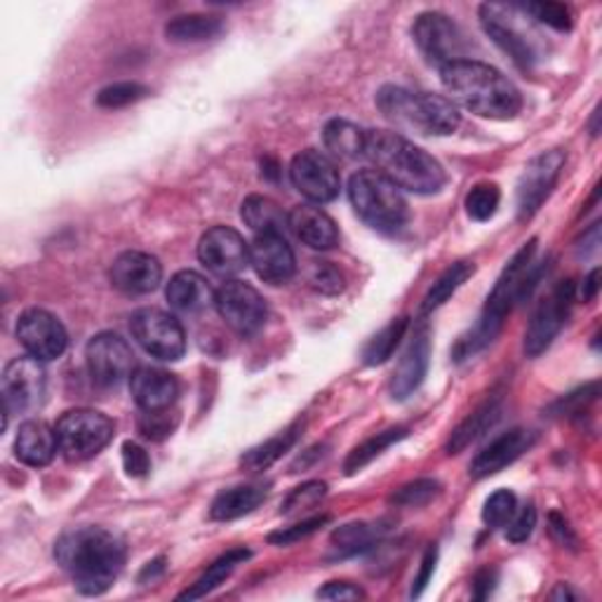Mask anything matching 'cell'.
Segmentation results:
<instances>
[{"label":"cell","instance_id":"obj_22","mask_svg":"<svg viewBox=\"0 0 602 602\" xmlns=\"http://www.w3.org/2000/svg\"><path fill=\"white\" fill-rule=\"evenodd\" d=\"M130 393L141 412L170 410L179 396V381L165 369L139 367L130 377Z\"/></svg>","mask_w":602,"mask_h":602},{"label":"cell","instance_id":"obj_23","mask_svg":"<svg viewBox=\"0 0 602 602\" xmlns=\"http://www.w3.org/2000/svg\"><path fill=\"white\" fill-rule=\"evenodd\" d=\"M428 361H431V339H428L426 329H422V333L414 335L393 372L389 386L393 400H407L419 389L426 379Z\"/></svg>","mask_w":602,"mask_h":602},{"label":"cell","instance_id":"obj_37","mask_svg":"<svg viewBox=\"0 0 602 602\" xmlns=\"http://www.w3.org/2000/svg\"><path fill=\"white\" fill-rule=\"evenodd\" d=\"M407 327H410L407 318H398L386 325L379 335H375L367 341V347L363 351V363L369 367H377L389 361V358L396 353L398 343L403 341Z\"/></svg>","mask_w":602,"mask_h":602},{"label":"cell","instance_id":"obj_34","mask_svg":"<svg viewBox=\"0 0 602 602\" xmlns=\"http://www.w3.org/2000/svg\"><path fill=\"white\" fill-rule=\"evenodd\" d=\"M386 523H349L335 529L333 535V547L337 549L339 557L343 555H355L365 549H369L372 543H377L386 535Z\"/></svg>","mask_w":602,"mask_h":602},{"label":"cell","instance_id":"obj_51","mask_svg":"<svg viewBox=\"0 0 602 602\" xmlns=\"http://www.w3.org/2000/svg\"><path fill=\"white\" fill-rule=\"evenodd\" d=\"M318 598H323V600H361V598H365V593H363V589H358V586H353L349 581H329L318 591Z\"/></svg>","mask_w":602,"mask_h":602},{"label":"cell","instance_id":"obj_24","mask_svg":"<svg viewBox=\"0 0 602 602\" xmlns=\"http://www.w3.org/2000/svg\"><path fill=\"white\" fill-rule=\"evenodd\" d=\"M290 231L311 250H333L339 242V228L329 214L315 205H297L290 214Z\"/></svg>","mask_w":602,"mask_h":602},{"label":"cell","instance_id":"obj_45","mask_svg":"<svg viewBox=\"0 0 602 602\" xmlns=\"http://www.w3.org/2000/svg\"><path fill=\"white\" fill-rule=\"evenodd\" d=\"M139 434L149 438V440H165L172 436L177 426V414H172L170 410H158V412H141L139 414Z\"/></svg>","mask_w":602,"mask_h":602},{"label":"cell","instance_id":"obj_25","mask_svg":"<svg viewBox=\"0 0 602 602\" xmlns=\"http://www.w3.org/2000/svg\"><path fill=\"white\" fill-rule=\"evenodd\" d=\"M57 450H60V440H57V431L40 419H28L20 426L17 440H14V454L26 466H48Z\"/></svg>","mask_w":602,"mask_h":602},{"label":"cell","instance_id":"obj_12","mask_svg":"<svg viewBox=\"0 0 602 602\" xmlns=\"http://www.w3.org/2000/svg\"><path fill=\"white\" fill-rule=\"evenodd\" d=\"M572 301H575V283L563 280L557 283L553 292L537 306L525 333V353L529 358L541 355L551 347L553 339L561 335L563 325L569 318Z\"/></svg>","mask_w":602,"mask_h":602},{"label":"cell","instance_id":"obj_14","mask_svg":"<svg viewBox=\"0 0 602 602\" xmlns=\"http://www.w3.org/2000/svg\"><path fill=\"white\" fill-rule=\"evenodd\" d=\"M290 179L301 196L318 205L333 203L341 189L337 165L323 151L315 149H306L292 158Z\"/></svg>","mask_w":602,"mask_h":602},{"label":"cell","instance_id":"obj_27","mask_svg":"<svg viewBox=\"0 0 602 602\" xmlns=\"http://www.w3.org/2000/svg\"><path fill=\"white\" fill-rule=\"evenodd\" d=\"M266 494H268V487L262 485V482L228 487V490H224V492H220L217 497H214L212 506H210V518L222 521V523L242 518V515H248L254 509H260L264 504Z\"/></svg>","mask_w":602,"mask_h":602},{"label":"cell","instance_id":"obj_7","mask_svg":"<svg viewBox=\"0 0 602 602\" xmlns=\"http://www.w3.org/2000/svg\"><path fill=\"white\" fill-rule=\"evenodd\" d=\"M54 431L60 440V452L68 462H85L109 446L116 426L102 412L78 407L64 412Z\"/></svg>","mask_w":602,"mask_h":602},{"label":"cell","instance_id":"obj_5","mask_svg":"<svg viewBox=\"0 0 602 602\" xmlns=\"http://www.w3.org/2000/svg\"><path fill=\"white\" fill-rule=\"evenodd\" d=\"M535 252H537V240H529L527 246L509 262L504 274L499 276L492 294L487 297V304L482 309L478 325L473 327L466 337L456 341L454 361H466V358L485 349L487 343H490L499 335V329H501V325H504L506 315L511 313L515 299H518L521 280L525 276V271L529 268V264H532Z\"/></svg>","mask_w":602,"mask_h":602},{"label":"cell","instance_id":"obj_13","mask_svg":"<svg viewBox=\"0 0 602 602\" xmlns=\"http://www.w3.org/2000/svg\"><path fill=\"white\" fill-rule=\"evenodd\" d=\"M46 367L34 355H22L10 361L3 369L0 389H3V405L5 412L22 414L40 405L46 396Z\"/></svg>","mask_w":602,"mask_h":602},{"label":"cell","instance_id":"obj_43","mask_svg":"<svg viewBox=\"0 0 602 602\" xmlns=\"http://www.w3.org/2000/svg\"><path fill=\"white\" fill-rule=\"evenodd\" d=\"M521 10L532 20L555 28V32H569L572 28V12L563 3H527L521 5Z\"/></svg>","mask_w":602,"mask_h":602},{"label":"cell","instance_id":"obj_52","mask_svg":"<svg viewBox=\"0 0 602 602\" xmlns=\"http://www.w3.org/2000/svg\"><path fill=\"white\" fill-rule=\"evenodd\" d=\"M551 535L555 537V541L561 543V547H567V549H577V535L572 532V527L569 523L563 518V515H557V513H551Z\"/></svg>","mask_w":602,"mask_h":602},{"label":"cell","instance_id":"obj_55","mask_svg":"<svg viewBox=\"0 0 602 602\" xmlns=\"http://www.w3.org/2000/svg\"><path fill=\"white\" fill-rule=\"evenodd\" d=\"M163 563H165V561H163V557H158V561L149 563V565L145 567V572H141V577H139V579H141V581H147L149 577L153 579L155 575H161V572L165 569V565H163Z\"/></svg>","mask_w":602,"mask_h":602},{"label":"cell","instance_id":"obj_3","mask_svg":"<svg viewBox=\"0 0 602 602\" xmlns=\"http://www.w3.org/2000/svg\"><path fill=\"white\" fill-rule=\"evenodd\" d=\"M367 161L398 189L419 196L438 193L448 181L446 170L417 145L391 130H369L365 137Z\"/></svg>","mask_w":602,"mask_h":602},{"label":"cell","instance_id":"obj_19","mask_svg":"<svg viewBox=\"0 0 602 602\" xmlns=\"http://www.w3.org/2000/svg\"><path fill=\"white\" fill-rule=\"evenodd\" d=\"M250 264L264 283L283 285L297 274V256L280 234H260L250 242Z\"/></svg>","mask_w":602,"mask_h":602},{"label":"cell","instance_id":"obj_9","mask_svg":"<svg viewBox=\"0 0 602 602\" xmlns=\"http://www.w3.org/2000/svg\"><path fill=\"white\" fill-rule=\"evenodd\" d=\"M214 309L222 315V321L242 337L260 333L268 315L264 297L250 283L242 280H226L214 292Z\"/></svg>","mask_w":602,"mask_h":602},{"label":"cell","instance_id":"obj_36","mask_svg":"<svg viewBox=\"0 0 602 602\" xmlns=\"http://www.w3.org/2000/svg\"><path fill=\"white\" fill-rule=\"evenodd\" d=\"M473 271H476V266H473L471 262H456L452 264L446 274H442L434 285L431 290L426 292L424 297V304H422V311L424 313H434L436 309H440L446 301L462 288V285L473 276Z\"/></svg>","mask_w":602,"mask_h":602},{"label":"cell","instance_id":"obj_31","mask_svg":"<svg viewBox=\"0 0 602 602\" xmlns=\"http://www.w3.org/2000/svg\"><path fill=\"white\" fill-rule=\"evenodd\" d=\"M301 428H304V424L297 422L290 428H285L283 434L268 438L266 442H262V446H256L250 452H246V456L240 459L242 468L256 473V471H266L268 466H274L285 452H290L294 448V442L301 436Z\"/></svg>","mask_w":602,"mask_h":602},{"label":"cell","instance_id":"obj_38","mask_svg":"<svg viewBox=\"0 0 602 602\" xmlns=\"http://www.w3.org/2000/svg\"><path fill=\"white\" fill-rule=\"evenodd\" d=\"M145 97H149L147 85L133 83V80L113 83V85H106L104 90H99L97 106H102V109H125V106L141 102V99H145Z\"/></svg>","mask_w":602,"mask_h":602},{"label":"cell","instance_id":"obj_11","mask_svg":"<svg viewBox=\"0 0 602 602\" xmlns=\"http://www.w3.org/2000/svg\"><path fill=\"white\" fill-rule=\"evenodd\" d=\"M85 365H88L90 377L97 386L111 389V386H118L127 377H133L135 353L121 335L99 333L85 347Z\"/></svg>","mask_w":602,"mask_h":602},{"label":"cell","instance_id":"obj_56","mask_svg":"<svg viewBox=\"0 0 602 602\" xmlns=\"http://www.w3.org/2000/svg\"><path fill=\"white\" fill-rule=\"evenodd\" d=\"M553 600H575V595H572L565 586H557V591L551 595Z\"/></svg>","mask_w":602,"mask_h":602},{"label":"cell","instance_id":"obj_32","mask_svg":"<svg viewBox=\"0 0 602 602\" xmlns=\"http://www.w3.org/2000/svg\"><path fill=\"white\" fill-rule=\"evenodd\" d=\"M252 553L248 549H234V551H228L224 553L222 557H217V561H214L208 572L203 577H200L191 589H186L184 593H179V600H198V598H205L208 593H212L214 589H217V586H222L228 577L234 575V569L238 565H242L248 561Z\"/></svg>","mask_w":602,"mask_h":602},{"label":"cell","instance_id":"obj_46","mask_svg":"<svg viewBox=\"0 0 602 602\" xmlns=\"http://www.w3.org/2000/svg\"><path fill=\"white\" fill-rule=\"evenodd\" d=\"M327 521H329L327 515H315V518H306V521H301L292 527L278 529V532H274L268 537V541L274 543V547H290V543H297L299 539H306L309 535H313L315 529L323 527Z\"/></svg>","mask_w":602,"mask_h":602},{"label":"cell","instance_id":"obj_20","mask_svg":"<svg viewBox=\"0 0 602 602\" xmlns=\"http://www.w3.org/2000/svg\"><path fill=\"white\" fill-rule=\"evenodd\" d=\"M163 280V266L147 252H123L111 266L113 288L125 294H149Z\"/></svg>","mask_w":602,"mask_h":602},{"label":"cell","instance_id":"obj_4","mask_svg":"<svg viewBox=\"0 0 602 602\" xmlns=\"http://www.w3.org/2000/svg\"><path fill=\"white\" fill-rule=\"evenodd\" d=\"M377 106L386 121L419 135L446 137L462 125V113L454 102L434 92H410L396 85H384L377 92Z\"/></svg>","mask_w":602,"mask_h":602},{"label":"cell","instance_id":"obj_1","mask_svg":"<svg viewBox=\"0 0 602 602\" xmlns=\"http://www.w3.org/2000/svg\"><path fill=\"white\" fill-rule=\"evenodd\" d=\"M54 561L83 595H102L121 577L125 543L104 527H74L57 539Z\"/></svg>","mask_w":602,"mask_h":602},{"label":"cell","instance_id":"obj_48","mask_svg":"<svg viewBox=\"0 0 602 602\" xmlns=\"http://www.w3.org/2000/svg\"><path fill=\"white\" fill-rule=\"evenodd\" d=\"M123 468L130 478H145L147 473L151 471L149 452L141 446H137V442L127 440L123 446Z\"/></svg>","mask_w":602,"mask_h":602},{"label":"cell","instance_id":"obj_28","mask_svg":"<svg viewBox=\"0 0 602 602\" xmlns=\"http://www.w3.org/2000/svg\"><path fill=\"white\" fill-rule=\"evenodd\" d=\"M224 20L214 14H184L165 24V38L177 46H191V42H208L224 34Z\"/></svg>","mask_w":602,"mask_h":602},{"label":"cell","instance_id":"obj_39","mask_svg":"<svg viewBox=\"0 0 602 602\" xmlns=\"http://www.w3.org/2000/svg\"><path fill=\"white\" fill-rule=\"evenodd\" d=\"M499 186L497 184H478L473 186L466 196V214L473 222H490L499 210Z\"/></svg>","mask_w":602,"mask_h":602},{"label":"cell","instance_id":"obj_47","mask_svg":"<svg viewBox=\"0 0 602 602\" xmlns=\"http://www.w3.org/2000/svg\"><path fill=\"white\" fill-rule=\"evenodd\" d=\"M535 527H537V509L535 504H525L521 511H515L513 518L509 521L506 539L511 543H523L532 537Z\"/></svg>","mask_w":602,"mask_h":602},{"label":"cell","instance_id":"obj_41","mask_svg":"<svg viewBox=\"0 0 602 602\" xmlns=\"http://www.w3.org/2000/svg\"><path fill=\"white\" fill-rule=\"evenodd\" d=\"M515 509H518V499H515V494L511 490H497L490 499L485 501V509H482V521L487 527H504L511 518Z\"/></svg>","mask_w":602,"mask_h":602},{"label":"cell","instance_id":"obj_35","mask_svg":"<svg viewBox=\"0 0 602 602\" xmlns=\"http://www.w3.org/2000/svg\"><path fill=\"white\" fill-rule=\"evenodd\" d=\"M407 436L405 426H396L389 428V431H381L377 436H372L369 440H365L363 446H358L349 456L347 462H343V471H347V476H353V473L363 471L367 464L375 462L379 454H384L391 446H396L398 440H403Z\"/></svg>","mask_w":602,"mask_h":602},{"label":"cell","instance_id":"obj_40","mask_svg":"<svg viewBox=\"0 0 602 602\" xmlns=\"http://www.w3.org/2000/svg\"><path fill=\"white\" fill-rule=\"evenodd\" d=\"M440 492V482L434 478H419L414 482H407L391 497V504L403 509H419L426 506L428 501L436 499Z\"/></svg>","mask_w":602,"mask_h":602},{"label":"cell","instance_id":"obj_10","mask_svg":"<svg viewBox=\"0 0 602 602\" xmlns=\"http://www.w3.org/2000/svg\"><path fill=\"white\" fill-rule=\"evenodd\" d=\"M412 36L428 64L446 66L464 60L466 40L459 26L442 12H422L412 26Z\"/></svg>","mask_w":602,"mask_h":602},{"label":"cell","instance_id":"obj_49","mask_svg":"<svg viewBox=\"0 0 602 602\" xmlns=\"http://www.w3.org/2000/svg\"><path fill=\"white\" fill-rule=\"evenodd\" d=\"M595 396H598V384H589V386H584V389L569 393L567 398L557 400V403L553 405V412L555 414H569V412H575L581 405L589 403V400H593Z\"/></svg>","mask_w":602,"mask_h":602},{"label":"cell","instance_id":"obj_54","mask_svg":"<svg viewBox=\"0 0 602 602\" xmlns=\"http://www.w3.org/2000/svg\"><path fill=\"white\" fill-rule=\"evenodd\" d=\"M492 584H494V575H492V572H490V569L480 572V575L476 577V581H473V589H476V598L482 600V598L490 595Z\"/></svg>","mask_w":602,"mask_h":602},{"label":"cell","instance_id":"obj_42","mask_svg":"<svg viewBox=\"0 0 602 602\" xmlns=\"http://www.w3.org/2000/svg\"><path fill=\"white\" fill-rule=\"evenodd\" d=\"M327 494V485L321 480H311L294 487V490L288 494V499L283 501L280 513L283 515H294L299 511H309L313 509L318 501Z\"/></svg>","mask_w":602,"mask_h":602},{"label":"cell","instance_id":"obj_50","mask_svg":"<svg viewBox=\"0 0 602 602\" xmlns=\"http://www.w3.org/2000/svg\"><path fill=\"white\" fill-rule=\"evenodd\" d=\"M436 563H438V549H436V547H431V549L426 551V555H424L419 575L414 577V581H412V591H410V595H412V598H419V595L424 593V589L428 586V581H431L434 572H436Z\"/></svg>","mask_w":602,"mask_h":602},{"label":"cell","instance_id":"obj_2","mask_svg":"<svg viewBox=\"0 0 602 602\" xmlns=\"http://www.w3.org/2000/svg\"><path fill=\"white\" fill-rule=\"evenodd\" d=\"M442 88L450 102L492 121L515 118L523 109V95L499 68L476 60H459L440 68Z\"/></svg>","mask_w":602,"mask_h":602},{"label":"cell","instance_id":"obj_30","mask_svg":"<svg viewBox=\"0 0 602 602\" xmlns=\"http://www.w3.org/2000/svg\"><path fill=\"white\" fill-rule=\"evenodd\" d=\"M240 217L256 236L260 234L285 236V231L290 228L288 214L283 212V208L276 203V200H271L266 196L246 198V203H242V210H240Z\"/></svg>","mask_w":602,"mask_h":602},{"label":"cell","instance_id":"obj_33","mask_svg":"<svg viewBox=\"0 0 602 602\" xmlns=\"http://www.w3.org/2000/svg\"><path fill=\"white\" fill-rule=\"evenodd\" d=\"M365 137L367 130L363 127H358L351 121L343 118H335L325 125L323 130V141L325 149L329 153H335L339 158H358L365 153Z\"/></svg>","mask_w":602,"mask_h":602},{"label":"cell","instance_id":"obj_17","mask_svg":"<svg viewBox=\"0 0 602 602\" xmlns=\"http://www.w3.org/2000/svg\"><path fill=\"white\" fill-rule=\"evenodd\" d=\"M480 22L485 34L490 36L515 64L523 68L535 66V62L539 60L535 42L527 38V34L518 24H515V5L509 8V5L485 3L480 5Z\"/></svg>","mask_w":602,"mask_h":602},{"label":"cell","instance_id":"obj_18","mask_svg":"<svg viewBox=\"0 0 602 602\" xmlns=\"http://www.w3.org/2000/svg\"><path fill=\"white\" fill-rule=\"evenodd\" d=\"M565 165V153L563 151H547L537 155L532 163H529L523 172L518 181V220L527 222L532 220L539 212V208L547 203L551 196L553 186L561 177V170Z\"/></svg>","mask_w":602,"mask_h":602},{"label":"cell","instance_id":"obj_16","mask_svg":"<svg viewBox=\"0 0 602 602\" xmlns=\"http://www.w3.org/2000/svg\"><path fill=\"white\" fill-rule=\"evenodd\" d=\"M198 260L217 276H236L250 264V246L236 228L214 226L198 242Z\"/></svg>","mask_w":602,"mask_h":602},{"label":"cell","instance_id":"obj_29","mask_svg":"<svg viewBox=\"0 0 602 602\" xmlns=\"http://www.w3.org/2000/svg\"><path fill=\"white\" fill-rule=\"evenodd\" d=\"M499 417H501V400L499 398L487 400V403H482L476 412L471 414V417H466L462 424L454 428L450 440H448L446 452L448 454L464 452L471 446V442H476L482 434L490 431V428L499 422Z\"/></svg>","mask_w":602,"mask_h":602},{"label":"cell","instance_id":"obj_53","mask_svg":"<svg viewBox=\"0 0 602 602\" xmlns=\"http://www.w3.org/2000/svg\"><path fill=\"white\" fill-rule=\"evenodd\" d=\"M600 292V268H593L589 276L584 278V285H581V299L584 301H593Z\"/></svg>","mask_w":602,"mask_h":602},{"label":"cell","instance_id":"obj_8","mask_svg":"<svg viewBox=\"0 0 602 602\" xmlns=\"http://www.w3.org/2000/svg\"><path fill=\"white\" fill-rule=\"evenodd\" d=\"M135 341L158 361H179L186 351V335L175 315L161 309H139L130 318Z\"/></svg>","mask_w":602,"mask_h":602},{"label":"cell","instance_id":"obj_6","mask_svg":"<svg viewBox=\"0 0 602 602\" xmlns=\"http://www.w3.org/2000/svg\"><path fill=\"white\" fill-rule=\"evenodd\" d=\"M349 198L358 217L375 231L393 234L407 222V203L403 193L377 170L355 172L349 181Z\"/></svg>","mask_w":602,"mask_h":602},{"label":"cell","instance_id":"obj_15","mask_svg":"<svg viewBox=\"0 0 602 602\" xmlns=\"http://www.w3.org/2000/svg\"><path fill=\"white\" fill-rule=\"evenodd\" d=\"M17 339L28 355L40 363L57 361L68 347V335L62 321L46 309H28L17 321Z\"/></svg>","mask_w":602,"mask_h":602},{"label":"cell","instance_id":"obj_44","mask_svg":"<svg viewBox=\"0 0 602 602\" xmlns=\"http://www.w3.org/2000/svg\"><path fill=\"white\" fill-rule=\"evenodd\" d=\"M309 285L315 292L335 297L343 290V274L329 262H313L309 266Z\"/></svg>","mask_w":602,"mask_h":602},{"label":"cell","instance_id":"obj_21","mask_svg":"<svg viewBox=\"0 0 602 602\" xmlns=\"http://www.w3.org/2000/svg\"><path fill=\"white\" fill-rule=\"evenodd\" d=\"M532 442H535L532 431H525V428H511V431L501 434L482 452H478L476 459H473L471 471H468L471 478L482 480V478L494 476V473H499V471H504L523 452L532 448Z\"/></svg>","mask_w":602,"mask_h":602},{"label":"cell","instance_id":"obj_26","mask_svg":"<svg viewBox=\"0 0 602 602\" xmlns=\"http://www.w3.org/2000/svg\"><path fill=\"white\" fill-rule=\"evenodd\" d=\"M165 297L170 306L181 313H200L214 304V290L196 271H179L170 278Z\"/></svg>","mask_w":602,"mask_h":602}]
</instances>
